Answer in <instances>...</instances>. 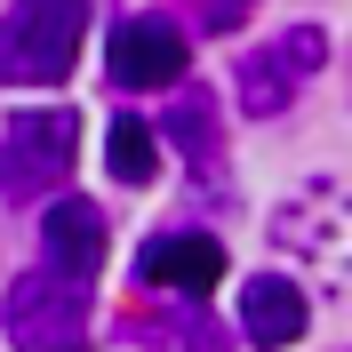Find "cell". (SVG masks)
I'll return each instance as SVG.
<instances>
[{
	"mask_svg": "<svg viewBox=\"0 0 352 352\" xmlns=\"http://www.w3.org/2000/svg\"><path fill=\"white\" fill-rule=\"evenodd\" d=\"M0 336L8 352H80L96 336V305H88V280L56 272V264H32L8 280L0 296Z\"/></svg>",
	"mask_w": 352,
	"mask_h": 352,
	"instance_id": "1",
	"label": "cell"
},
{
	"mask_svg": "<svg viewBox=\"0 0 352 352\" xmlns=\"http://www.w3.org/2000/svg\"><path fill=\"white\" fill-rule=\"evenodd\" d=\"M80 32H88L80 0H24V8H8L0 16V80L56 88L80 65Z\"/></svg>",
	"mask_w": 352,
	"mask_h": 352,
	"instance_id": "2",
	"label": "cell"
},
{
	"mask_svg": "<svg viewBox=\"0 0 352 352\" xmlns=\"http://www.w3.org/2000/svg\"><path fill=\"white\" fill-rule=\"evenodd\" d=\"M72 153H80V112H16L8 136H0V192L8 200L56 192Z\"/></svg>",
	"mask_w": 352,
	"mask_h": 352,
	"instance_id": "3",
	"label": "cell"
},
{
	"mask_svg": "<svg viewBox=\"0 0 352 352\" xmlns=\"http://www.w3.org/2000/svg\"><path fill=\"white\" fill-rule=\"evenodd\" d=\"M184 65H192V48H184L176 16H120L104 32L112 88H184Z\"/></svg>",
	"mask_w": 352,
	"mask_h": 352,
	"instance_id": "4",
	"label": "cell"
},
{
	"mask_svg": "<svg viewBox=\"0 0 352 352\" xmlns=\"http://www.w3.org/2000/svg\"><path fill=\"white\" fill-rule=\"evenodd\" d=\"M320 56H329L320 24H296V32H280L272 48H256V56L241 65V112H256V120L288 112L296 80H312V72H320Z\"/></svg>",
	"mask_w": 352,
	"mask_h": 352,
	"instance_id": "5",
	"label": "cell"
},
{
	"mask_svg": "<svg viewBox=\"0 0 352 352\" xmlns=\"http://www.w3.org/2000/svg\"><path fill=\"white\" fill-rule=\"evenodd\" d=\"M272 241L320 256L329 272H336V264L352 272V184H305V192L272 217Z\"/></svg>",
	"mask_w": 352,
	"mask_h": 352,
	"instance_id": "6",
	"label": "cell"
},
{
	"mask_svg": "<svg viewBox=\"0 0 352 352\" xmlns=\"http://www.w3.org/2000/svg\"><path fill=\"white\" fill-rule=\"evenodd\" d=\"M217 280H224V248L208 241V232H160V241H144V256H136V288L208 296Z\"/></svg>",
	"mask_w": 352,
	"mask_h": 352,
	"instance_id": "7",
	"label": "cell"
},
{
	"mask_svg": "<svg viewBox=\"0 0 352 352\" xmlns=\"http://www.w3.org/2000/svg\"><path fill=\"white\" fill-rule=\"evenodd\" d=\"M305 329H312V305H305V288H296V280L256 272V280L241 288V336H248L256 352H288Z\"/></svg>",
	"mask_w": 352,
	"mask_h": 352,
	"instance_id": "8",
	"label": "cell"
},
{
	"mask_svg": "<svg viewBox=\"0 0 352 352\" xmlns=\"http://www.w3.org/2000/svg\"><path fill=\"white\" fill-rule=\"evenodd\" d=\"M104 208L96 200H56L41 217V248H48V264L56 272H72V280H96V264H104Z\"/></svg>",
	"mask_w": 352,
	"mask_h": 352,
	"instance_id": "9",
	"label": "cell"
},
{
	"mask_svg": "<svg viewBox=\"0 0 352 352\" xmlns=\"http://www.w3.org/2000/svg\"><path fill=\"white\" fill-rule=\"evenodd\" d=\"M129 336L153 352H232V329H217L200 305H136Z\"/></svg>",
	"mask_w": 352,
	"mask_h": 352,
	"instance_id": "10",
	"label": "cell"
},
{
	"mask_svg": "<svg viewBox=\"0 0 352 352\" xmlns=\"http://www.w3.org/2000/svg\"><path fill=\"white\" fill-rule=\"evenodd\" d=\"M160 129H168L176 144H184V160H192V176H200V184H208V176L224 168V136H217V96H208V88H192V80H184Z\"/></svg>",
	"mask_w": 352,
	"mask_h": 352,
	"instance_id": "11",
	"label": "cell"
},
{
	"mask_svg": "<svg viewBox=\"0 0 352 352\" xmlns=\"http://www.w3.org/2000/svg\"><path fill=\"white\" fill-rule=\"evenodd\" d=\"M104 168L120 176V184H153V168H160V129L153 120H136V112H120L104 129Z\"/></svg>",
	"mask_w": 352,
	"mask_h": 352,
	"instance_id": "12",
	"label": "cell"
},
{
	"mask_svg": "<svg viewBox=\"0 0 352 352\" xmlns=\"http://www.w3.org/2000/svg\"><path fill=\"white\" fill-rule=\"evenodd\" d=\"M241 16H248V8H200L192 24H200V32H241Z\"/></svg>",
	"mask_w": 352,
	"mask_h": 352,
	"instance_id": "13",
	"label": "cell"
}]
</instances>
